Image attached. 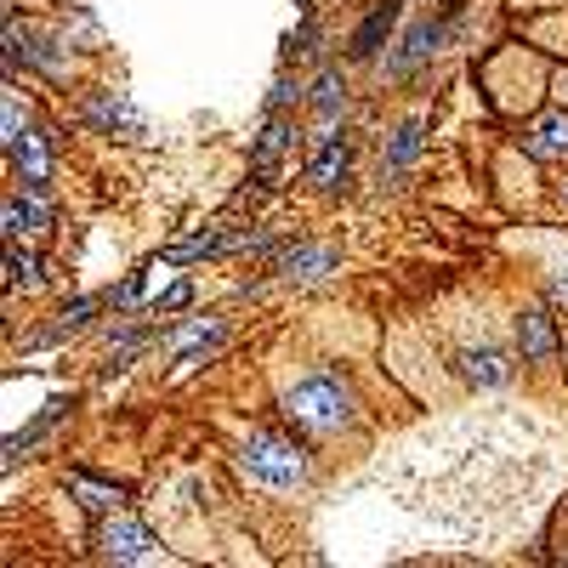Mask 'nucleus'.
Wrapping results in <instances>:
<instances>
[{"instance_id": "9", "label": "nucleus", "mask_w": 568, "mask_h": 568, "mask_svg": "<svg viewBox=\"0 0 568 568\" xmlns=\"http://www.w3.org/2000/svg\"><path fill=\"white\" fill-rule=\"evenodd\" d=\"M85 114L98 120L103 131H125V136H142V120H136V109H131L125 98H114V91H91V98H85Z\"/></svg>"}, {"instance_id": "3", "label": "nucleus", "mask_w": 568, "mask_h": 568, "mask_svg": "<svg viewBox=\"0 0 568 568\" xmlns=\"http://www.w3.org/2000/svg\"><path fill=\"white\" fill-rule=\"evenodd\" d=\"M98 546L114 562H154L160 557V540L142 529V524H131V517H109V524L98 529Z\"/></svg>"}, {"instance_id": "6", "label": "nucleus", "mask_w": 568, "mask_h": 568, "mask_svg": "<svg viewBox=\"0 0 568 568\" xmlns=\"http://www.w3.org/2000/svg\"><path fill=\"white\" fill-rule=\"evenodd\" d=\"M273 273H284V278H324V273H336V251L329 245H291L273 262Z\"/></svg>"}, {"instance_id": "21", "label": "nucleus", "mask_w": 568, "mask_h": 568, "mask_svg": "<svg viewBox=\"0 0 568 568\" xmlns=\"http://www.w3.org/2000/svg\"><path fill=\"white\" fill-rule=\"evenodd\" d=\"M551 91H557V103H562V109H568V69H562V74H557V80H551Z\"/></svg>"}, {"instance_id": "12", "label": "nucleus", "mask_w": 568, "mask_h": 568, "mask_svg": "<svg viewBox=\"0 0 568 568\" xmlns=\"http://www.w3.org/2000/svg\"><path fill=\"white\" fill-rule=\"evenodd\" d=\"M69 489L80 495V506H85V511H114V506L125 500V489H120V484H98V478H85V471H69Z\"/></svg>"}, {"instance_id": "18", "label": "nucleus", "mask_w": 568, "mask_h": 568, "mask_svg": "<svg viewBox=\"0 0 568 568\" xmlns=\"http://www.w3.org/2000/svg\"><path fill=\"white\" fill-rule=\"evenodd\" d=\"M415 149H420V125H404V131H398V142H393V154H387V171L398 176V171L415 160Z\"/></svg>"}, {"instance_id": "17", "label": "nucleus", "mask_w": 568, "mask_h": 568, "mask_svg": "<svg viewBox=\"0 0 568 568\" xmlns=\"http://www.w3.org/2000/svg\"><path fill=\"white\" fill-rule=\"evenodd\" d=\"M98 307H103L98 296H80L74 307H63V318H58V329H52V336H40V342H58V336H69V329H80V324H85L91 313H98Z\"/></svg>"}, {"instance_id": "7", "label": "nucleus", "mask_w": 568, "mask_h": 568, "mask_svg": "<svg viewBox=\"0 0 568 568\" xmlns=\"http://www.w3.org/2000/svg\"><path fill=\"white\" fill-rule=\"evenodd\" d=\"M529 154L535 160H568V109H557V114H540L535 125H529Z\"/></svg>"}, {"instance_id": "16", "label": "nucleus", "mask_w": 568, "mask_h": 568, "mask_svg": "<svg viewBox=\"0 0 568 568\" xmlns=\"http://www.w3.org/2000/svg\"><path fill=\"white\" fill-rule=\"evenodd\" d=\"M7 284H12V291H18V284H23V291H34V284H40V262H34V256H23V251H18V240L7 245Z\"/></svg>"}, {"instance_id": "8", "label": "nucleus", "mask_w": 568, "mask_h": 568, "mask_svg": "<svg viewBox=\"0 0 568 568\" xmlns=\"http://www.w3.org/2000/svg\"><path fill=\"white\" fill-rule=\"evenodd\" d=\"M347 160H353L347 136H318V154L307 160V182H318V187H336V182L347 176Z\"/></svg>"}, {"instance_id": "10", "label": "nucleus", "mask_w": 568, "mask_h": 568, "mask_svg": "<svg viewBox=\"0 0 568 568\" xmlns=\"http://www.w3.org/2000/svg\"><path fill=\"white\" fill-rule=\"evenodd\" d=\"M284 149H291V120H278V114H273V120H267V131H262V142H256V160H251L262 187L278 176V160H284Z\"/></svg>"}, {"instance_id": "22", "label": "nucleus", "mask_w": 568, "mask_h": 568, "mask_svg": "<svg viewBox=\"0 0 568 568\" xmlns=\"http://www.w3.org/2000/svg\"><path fill=\"white\" fill-rule=\"evenodd\" d=\"M562 194H568V187H562Z\"/></svg>"}, {"instance_id": "14", "label": "nucleus", "mask_w": 568, "mask_h": 568, "mask_svg": "<svg viewBox=\"0 0 568 568\" xmlns=\"http://www.w3.org/2000/svg\"><path fill=\"white\" fill-rule=\"evenodd\" d=\"M342 103H347V85H342V74H318V85H313V109H318V120H324V125H336Z\"/></svg>"}, {"instance_id": "13", "label": "nucleus", "mask_w": 568, "mask_h": 568, "mask_svg": "<svg viewBox=\"0 0 568 568\" xmlns=\"http://www.w3.org/2000/svg\"><path fill=\"white\" fill-rule=\"evenodd\" d=\"M393 18H398V0L375 7V12H369V23H364V29H358V40H353V58H375V45H382V34L393 29Z\"/></svg>"}, {"instance_id": "19", "label": "nucleus", "mask_w": 568, "mask_h": 568, "mask_svg": "<svg viewBox=\"0 0 568 568\" xmlns=\"http://www.w3.org/2000/svg\"><path fill=\"white\" fill-rule=\"evenodd\" d=\"M187 302H194V284H187V278H176V284H171V291L160 296V307H154V313L165 318V313H176V307H187Z\"/></svg>"}, {"instance_id": "15", "label": "nucleus", "mask_w": 568, "mask_h": 568, "mask_svg": "<svg viewBox=\"0 0 568 568\" xmlns=\"http://www.w3.org/2000/svg\"><path fill=\"white\" fill-rule=\"evenodd\" d=\"M438 23H420V29H409V40H404V58H398V74L409 69V63H420V58H433V45H438Z\"/></svg>"}, {"instance_id": "2", "label": "nucleus", "mask_w": 568, "mask_h": 568, "mask_svg": "<svg viewBox=\"0 0 568 568\" xmlns=\"http://www.w3.org/2000/svg\"><path fill=\"white\" fill-rule=\"evenodd\" d=\"M240 466L251 471V478L262 489H296L307 478V460L291 438H273V433H256L245 449H240Z\"/></svg>"}, {"instance_id": "11", "label": "nucleus", "mask_w": 568, "mask_h": 568, "mask_svg": "<svg viewBox=\"0 0 568 568\" xmlns=\"http://www.w3.org/2000/svg\"><path fill=\"white\" fill-rule=\"evenodd\" d=\"M460 375H466L471 387H506V382H511V358L495 353V347H484V353H460Z\"/></svg>"}, {"instance_id": "20", "label": "nucleus", "mask_w": 568, "mask_h": 568, "mask_svg": "<svg viewBox=\"0 0 568 568\" xmlns=\"http://www.w3.org/2000/svg\"><path fill=\"white\" fill-rule=\"evenodd\" d=\"M136 296H142V273H131V278H125V284H120V291H114V296H109V302H114V307H131V302H136Z\"/></svg>"}, {"instance_id": "4", "label": "nucleus", "mask_w": 568, "mask_h": 568, "mask_svg": "<svg viewBox=\"0 0 568 568\" xmlns=\"http://www.w3.org/2000/svg\"><path fill=\"white\" fill-rule=\"evenodd\" d=\"M517 353H524V364H551L557 358V318L546 307L517 313Z\"/></svg>"}, {"instance_id": "5", "label": "nucleus", "mask_w": 568, "mask_h": 568, "mask_svg": "<svg viewBox=\"0 0 568 568\" xmlns=\"http://www.w3.org/2000/svg\"><path fill=\"white\" fill-rule=\"evenodd\" d=\"M7 149H12V165H18L23 187H45V182H52V160H45V136L40 131H18Z\"/></svg>"}, {"instance_id": "1", "label": "nucleus", "mask_w": 568, "mask_h": 568, "mask_svg": "<svg viewBox=\"0 0 568 568\" xmlns=\"http://www.w3.org/2000/svg\"><path fill=\"white\" fill-rule=\"evenodd\" d=\"M284 415L307 433H336V426L353 420V393L336 382V375H307L284 393Z\"/></svg>"}]
</instances>
